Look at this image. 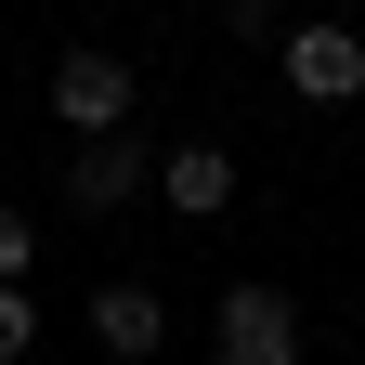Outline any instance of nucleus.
<instances>
[{"label":"nucleus","mask_w":365,"mask_h":365,"mask_svg":"<svg viewBox=\"0 0 365 365\" xmlns=\"http://www.w3.org/2000/svg\"><path fill=\"white\" fill-rule=\"evenodd\" d=\"M130 105H144L130 53H53V118H66V144H118Z\"/></svg>","instance_id":"f03ea898"},{"label":"nucleus","mask_w":365,"mask_h":365,"mask_svg":"<svg viewBox=\"0 0 365 365\" xmlns=\"http://www.w3.org/2000/svg\"><path fill=\"white\" fill-rule=\"evenodd\" d=\"M287 91H300V105H352V91H365V26L300 14L287 26Z\"/></svg>","instance_id":"7ed1b4c3"},{"label":"nucleus","mask_w":365,"mask_h":365,"mask_svg":"<svg viewBox=\"0 0 365 365\" xmlns=\"http://www.w3.org/2000/svg\"><path fill=\"white\" fill-rule=\"evenodd\" d=\"M144 182H157V144H130V130H118V144H78V157H66V209L105 222V209L144 196Z\"/></svg>","instance_id":"20e7f679"},{"label":"nucleus","mask_w":365,"mask_h":365,"mask_svg":"<svg viewBox=\"0 0 365 365\" xmlns=\"http://www.w3.org/2000/svg\"><path fill=\"white\" fill-rule=\"evenodd\" d=\"M26 339H39V300H26V287H0V365H14Z\"/></svg>","instance_id":"6e6552de"},{"label":"nucleus","mask_w":365,"mask_h":365,"mask_svg":"<svg viewBox=\"0 0 365 365\" xmlns=\"http://www.w3.org/2000/svg\"><path fill=\"white\" fill-rule=\"evenodd\" d=\"M91 339H105L118 365H144V352L170 339V313H157V287H130V274H118V287H91Z\"/></svg>","instance_id":"423d86ee"},{"label":"nucleus","mask_w":365,"mask_h":365,"mask_svg":"<svg viewBox=\"0 0 365 365\" xmlns=\"http://www.w3.org/2000/svg\"><path fill=\"white\" fill-rule=\"evenodd\" d=\"M157 196L182 222H222V209H235V157H222V144H170L157 157Z\"/></svg>","instance_id":"39448f33"},{"label":"nucleus","mask_w":365,"mask_h":365,"mask_svg":"<svg viewBox=\"0 0 365 365\" xmlns=\"http://www.w3.org/2000/svg\"><path fill=\"white\" fill-rule=\"evenodd\" d=\"M209 352L222 365H300V300L274 287V274H235L222 313H209Z\"/></svg>","instance_id":"f257e3e1"},{"label":"nucleus","mask_w":365,"mask_h":365,"mask_svg":"<svg viewBox=\"0 0 365 365\" xmlns=\"http://www.w3.org/2000/svg\"><path fill=\"white\" fill-rule=\"evenodd\" d=\"M26 261H39V222H26V209H0V287H26Z\"/></svg>","instance_id":"0eeeda50"}]
</instances>
